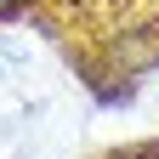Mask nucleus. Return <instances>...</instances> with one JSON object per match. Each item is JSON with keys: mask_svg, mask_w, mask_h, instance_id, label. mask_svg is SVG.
Listing matches in <instances>:
<instances>
[{"mask_svg": "<svg viewBox=\"0 0 159 159\" xmlns=\"http://www.w3.org/2000/svg\"><path fill=\"white\" fill-rule=\"evenodd\" d=\"M0 80H6V68H0Z\"/></svg>", "mask_w": 159, "mask_h": 159, "instance_id": "f03ea898", "label": "nucleus"}, {"mask_svg": "<svg viewBox=\"0 0 159 159\" xmlns=\"http://www.w3.org/2000/svg\"><path fill=\"white\" fill-rule=\"evenodd\" d=\"M6 6H17V0H0V11H6Z\"/></svg>", "mask_w": 159, "mask_h": 159, "instance_id": "f257e3e1", "label": "nucleus"}]
</instances>
